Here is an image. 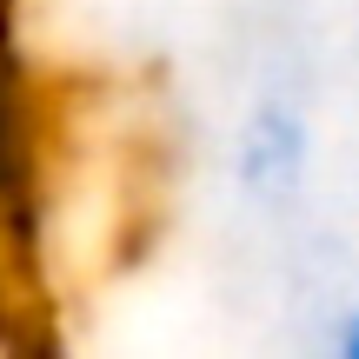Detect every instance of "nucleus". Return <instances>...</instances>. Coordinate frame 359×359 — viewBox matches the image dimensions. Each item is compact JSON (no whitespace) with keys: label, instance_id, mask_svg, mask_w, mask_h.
I'll return each mask as SVG.
<instances>
[{"label":"nucleus","instance_id":"obj_1","mask_svg":"<svg viewBox=\"0 0 359 359\" xmlns=\"http://www.w3.org/2000/svg\"><path fill=\"white\" fill-rule=\"evenodd\" d=\"M47 320V127L20 0H0V346L20 353Z\"/></svg>","mask_w":359,"mask_h":359},{"label":"nucleus","instance_id":"obj_2","mask_svg":"<svg viewBox=\"0 0 359 359\" xmlns=\"http://www.w3.org/2000/svg\"><path fill=\"white\" fill-rule=\"evenodd\" d=\"M313 173V120L293 100L266 93L233 127V187L253 206H286Z\"/></svg>","mask_w":359,"mask_h":359},{"label":"nucleus","instance_id":"obj_3","mask_svg":"<svg viewBox=\"0 0 359 359\" xmlns=\"http://www.w3.org/2000/svg\"><path fill=\"white\" fill-rule=\"evenodd\" d=\"M333 353H339V359H359V306L333 326Z\"/></svg>","mask_w":359,"mask_h":359}]
</instances>
